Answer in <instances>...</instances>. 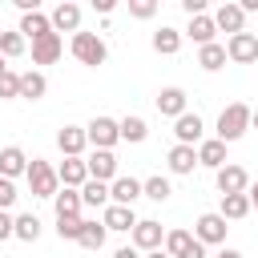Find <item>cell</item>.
I'll return each mask as SVG.
<instances>
[{"instance_id": "12", "label": "cell", "mask_w": 258, "mask_h": 258, "mask_svg": "<svg viewBox=\"0 0 258 258\" xmlns=\"http://www.w3.org/2000/svg\"><path fill=\"white\" fill-rule=\"evenodd\" d=\"M101 222H105V230H117V234H133V226L141 222L137 214H133V206H105V214H101Z\"/></svg>"}, {"instance_id": "20", "label": "cell", "mask_w": 258, "mask_h": 258, "mask_svg": "<svg viewBox=\"0 0 258 258\" xmlns=\"http://www.w3.org/2000/svg\"><path fill=\"white\" fill-rule=\"evenodd\" d=\"M16 32H20L24 40H40V36H48V32H52V20H48L44 12H24V16H20V24H16Z\"/></svg>"}, {"instance_id": "23", "label": "cell", "mask_w": 258, "mask_h": 258, "mask_svg": "<svg viewBox=\"0 0 258 258\" xmlns=\"http://www.w3.org/2000/svg\"><path fill=\"white\" fill-rule=\"evenodd\" d=\"M52 206H56V218H81V210H85L81 189H64V185H60V194L52 198Z\"/></svg>"}, {"instance_id": "38", "label": "cell", "mask_w": 258, "mask_h": 258, "mask_svg": "<svg viewBox=\"0 0 258 258\" xmlns=\"http://www.w3.org/2000/svg\"><path fill=\"white\" fill-rule=\"evenodd\" d=\"M157 12V4L153 0H129V16H137V20H149Z\"/></svg>"}, {"instance_id": "15", "label": "cell", "mask_w": 258, "mask_h": 258, "mask_svg": "<svg viewBox=\"0 0 258 258\" xmlns=\"http://www.w3.org/2000/svg\"><path fill=\"white\" fill-rule=\"evenodd\" d=\"M137 198H145V185H141L137 177H117V181L109 185V202H113V206H133Z\"/></svg>"}, {"instance_id": "21", "label": "cell", "mask_w": 258, "mask_h": 258, "mask_svg": "<svg viewBox=\"0 0 258 258\" xmlns=\"http://www.w3.org/2000/svg\"><path fill=\"white\" fill-rule=\"evenodd\" d=\"M198 165H206V169H222L226 165V141H218V137H210V141H202L198 145Z\"/></svg>"}, {"instance_id": "22", "label": "cell", "mask_w": 258, "mask_h": 258, "mask_svg": "<svg viewBox=\"0 0 258 258\" xmlns=\"http://www.w3.org/2000/svg\"><path fill=\"white\" fill-rule=\"evenodd\" d=\"M165 161H169V169H173V173H181V177H185V173H194V169H198V149H194V145H173Z\"/></svg>"}, {"instance_id": "5", "label": "cell", "mask_w": 258, "mask_h": 258, "mask_svg": "<svg viewBox=\"0 0 258 258\" xmlns=\"http://www.w3.org/2000/svg\"><path fill=\"white\" fill-rule=\"evenodd\" d=\"M85 133H89V145H93V149H113V145L121 141V121H113V117H93V121L85 125Z\"/></svg>"}, {"instance_id": "11", "label": "cell", "mask_w": 258, "mask_h": 258, "mask_svg": "<svg viewBox=\"0 0 258 258\" xmlns=\"http://www.w3.org/2000/svg\"><path fill=\"white\" fill-rule=\"evenodd\" d=\"M202 129H206V125H202V117H198V113H189V109H185V113H181V117L173 121L177 145H194V149H198V145L206 141V137H202Z\"/></svg>"}, {"instance_id": "44", "label": "cell", "mask_w": 258, "mask_h": 258, "mask_svg": "<svg viewBox=\"0 0 258 258\" xmlns=\"http://www.w3.org/2000/svg\"><path fill=\"white\" fill-rule=\"evenodd\" d=\"M246 198H250V206H254V210H258V181H254V185H250V189H246Z\"/></svg>"}, {"instance_id": "18", "label": "cell", "mask_w": 258, "mask_h": 258, "mask_svg": "<svg viewBox=\"0 0 258 258\" xmlns=\"http://www.w3.org/2000/svg\"><path fill=\"white\" fill-rule=\"evenodd\" d=\"M157 113L177 121V117L185 113V89H177V85H165V89L157 93Z\"/></svg>"}, {"instance_id": "2", "label": "cell", "mask_w": 258, "mask_h": 258, "mask_svg": "<svg viewBox=\"0 0 258 258\" xmlns=\"http://www.w3.org/2000/svg\"><path fill=\"white\" fill-rule=\"evenodd\" d=\"M24 181H28L32 198H56V194H60V177H56V169H52L44 157H32V161H28Z\"/></svg>"}, {"instance_id": "35", "label": "cell", "mask_w": 258, "mask_h": 258, "mask_svg": "<svg viewBox=\"0 0 258 258\" xmlns=\"http://www.w3.org/2000/svg\"><path fill=\"white\" fill-rule=\"evenodd\" d=\"M141 185H145V198H149V202H165V198L173 194L169 177H161V173H157V177H149V181H141Z\"/></svg>"}, {"instance_id": "34", "label": "cell", "mask_w": 258, "mask_h": 258, "mask_svg": "<svg viewBox=\"0 0 258 258\" xmlns=\"http://www.w3.org/2000/svg\"><path fill=\"white\" fill-rule=\"evenodd\" d=\"M28 48V40L20 36V32H0V56L4 60H12V56H20Z\"/></svg>"}, {"instance_id": "40", "label": "cell", "mask_w": 258, "mask_h": 258, "mask_svg": "<svg viewBox=\"0 0 258 258\" xmlns=\"http://www.w3.org/2000/svg\"><path fill=\"white\" fill-rule=\"evenodd\" d=\"M12 202H16V185H12L8 177H0V210H8Z\"/></svg>"}, {"instance_id": "24", "label": "cell", "mask_w": 258, "mask_h": 258, "mask_svg": "<svg viewBox=\"0 0 258 258\" xmlns=\"http://www.w3.org/2000/svg\"><path fill=\"white\" fill-rule=\"evenodd\" d=\"M194 246H198V238H194L189 230H169V234H165V246H161V250H165L169 258H185V254H189Z\"/></svg>"}, {"instance_id": "16", "label": "cell", "mask_w": 258, "mask_h": 258, "mask_svg": "<svg viewBox=\"0 0 258 258\" xmlns=\"http://www.w3.org/2000/svg\"><path fill=\"white\" fill-rule=\"evenodd\" d=\"M20 173H28V153L20 149V145H4L0 149V177H20Z\"/></svg>"}, {"instance_id": "42", "label": "cell", "mask_w": 258, "mask_h": 258, "mask_svg": "<svg viewBox=\"0 0 258 258\" xmlns=\"http://www.w3.org/2000/svg\"><path fill=\"white\" fill-rule=\"evenodd\" d=\"M93 8H97L101 16H109V12H113V0H93Z\"/></svg>"}, {"instance_id": "10", "label": "cell", "mask_w": 258, "mask_h": 258, "mask_svg": "<svg viewBox=\"0 0 258 258\" xmlns=\"http://www.w3.org/2000/svg\"><path fill=\"white\" fill-rule=\"evenodd\" d=\"M214 181H218V194L226 198V194H246L250 189V173L242 169V165H222L218 173H214Z\"/></svg>"}, {"instance_id": "39", "label": "cell", "mask_w": 258, "mask_h": 258, "mask_svg": "<svg viewBox=\"0 0 258 258\" xmlns=\"http://www.w3.org/2000/svg\"><path fill=\"white\" fill-rule=\"evenodd\" d=\"M4 238H16V218L8 214V210H0V242Z\"/></svg>"}, {"instance_id": "4", "label": "cell", "mask_w": 258, "mask_h": 258, "mask_svg": "<svg viewBox=\"0 0 258 258\" xmlns=\"http://www.w3.org/2000/svg\"><path fill=\"white\" fill-rule=\"evenodd\" d=\"M226 218L218 214V210H210V214H202L198 222H194V238L202 242V246H226Z\"/></svg>"}, {"instance_id": "17", "label": "cell", "mask_w": 258, "mask_h": 258, "mask_svg": "<svg viewBox=\"0 0 258 258\" xmlns=\"http://www.w3.org/2000/svg\"><path fill=\"white\" fill-rule=\"evenodd\" d=\"M60 52H64V40L56 32L32 40V64H52V60H60Z\"/></svg>"}, {"instance_id": "46", "label": "cell", "mask_w": 258, "mask_h": 258, "mask_svg": "<svg viewBox=\"0 0 258 258\" xmlns=\"http://www.w3.org/2000/svg\"><path fill=\"white\" fill-rule=\"evenodd\" d=\"M250 125H254V129H258V109H254V113H250Z\"/></svg>"}, {"instance_id": "19", "label": "cell", "mask_w": 258, "mask_h": 258, "mask_svg": "<svg viewBox=\"0 0 258 258\" xmlns=\"http://www.w3.org/2000/svg\"><path fill=\"white\" fill-rule=\"evenodd\" d=\"M56 145H60V153H64V157H81V153H85V145H89V133H85L81 125H64V129L56 133Z\"/></svg>"}, {"instance_id": "32", "label": "cell", "mask_w": 258, "mask_h": 258, "mask_svg": "<svg viewBox=\"0 0 258 258\" xmlns=\"http://www.w3.org/2000/svg\"><path fill=\"white\" fill-rule=\"evenodd\" d=\"M105 234H109V230H105V222H85V230H81V238H77V242H81L85 250H101V246H105Z\"/></svg>"}, {"instance_id": "13", "label": "cell", "mask_w": 258, "mask_h": 258, "mask_svg": "<svg viewBox=\"0 0 258 258\" xmlns=\"http://www.w3.org/2000/svg\"><path fill=\"white\" fill-rule=\"evenodd\" d=\"M214 24L222 28V32H230V36H238V32H246V12H242V4H234V0H226L218 12H214Z\"/></svg>"}, {"instance_id": "6", "label": "cell", "mask_w": 258, "mask_h": 258, "mask_svg": "<svg viewBox=\"0 0 258 258\" xmlns=\"http://www.w3.org/2000/svg\"><path fill=\"white\" fill-rule=\"evenodd\" d=\"M85 165H89V177L93 181H105V185H113L121 173H117V157H113V149H93L89 157H85Z\"/></svg>"}, {"instance_id": "26", "label": "cell", "mask_w": 258, "mask_h": 258, "mask_svg": "<svg viewBox=\"0 0 258 258\" xmlns=\"http://www.w3.org/2000/svg\"><path fill=\"white\" fill-rule=\"evenodd\" d=\"M44 93H48V81H44V73H36V69L20 73V97H24V101H40Z\"/></svg>"}, {"instance_id": "28", "label": "cell", "mask_w": 258, "mask_h": 258, "mask_svg": "<svg viewBox=\"0 0 258 258\" xmlns=\"http://www.w3.org/2000/svg\"><path fill=\"white\" fill-rule=\"evenodd\" d=\"M226 60H230V56H226V44H218V40H214V44H202V48H198V64H202L206 73H218V69L226 64Z\"/></svg>"}, {"instance_id": "30", "label": "cell", "mask_w": 258, "mask_h": 258, "mask_svg": "<svg viewBox=\"0 0 258 258\" xmlns=\"http://www.w3.org/2000/svg\"><path fill=\"white\" fill-rule=\"evenodd\" d=\"M81 202H85L89 210H101V206H109V185H105V181H93V177H89V181L81 185Z\"/></svg>"}, {"instance_id": "33", "label": "cell", "mask_w": 258, "mask_h": 258, "mask_svg": "<svg viewBox=\"0 0 258 258\" xmlns=\"http://www.w3.org/2000/svg\"><path fill=\"white\" fill-rule=\"evenodd\" d=\"M16 238L20 242H36L40 238V218L36 214H20L16 218Z\"/></svg>"}, {"instance_id": "27", "label": "cell", "mask_w": 258, "mask_h": 258, "mask_svg": "<svg viewBox=\"0 0 258 258\" xmlns=\"http://www.w3.org/2000/svg\"><path fill=\"white\" fill-rule=\"evenodd\" d=\"M181 48V32L177 28H169V24H161L157 32H153V52H161V56H173Z\"/></svg>"}, {"instance_id": "25", "label": "cell", "mask_w": 258, "mask_h": 258, "mask_svg": "<svg viewBox=\"0 0 258 258\" xmlns=\"http://www.w3.org/2000/svg\"><path fill=\"white\" fill-rule=\"evenodd\" d=\"M214 32H218V24H214V16H194L189 20V28H185V36L202 48V44H214Z\"/></svg>"}, {"instance_id": "37", "label": "cell", "mask_w": 258, "mask_h": 258, "mask_svg": "<svg viewBox=\"0 0 258 258\" xmlns=\"http://www.w3.org/2000/svg\"><path fill=\"white\" fill-rule=\"evenodd\" d=\"M16 97H20V73L8 69V73L0 77V101H16Z\"/></svg>"}, {"instance_id": "36", "label": "cell", "mask_w": 258, "mask_h": 258, "mask_svg": "<svg viewBox=\"0 0 258 258\" xmlns=\"http://www.w3.org/2000/svg\"><path fill=\"white\" fill-rule=\"evenodd\" d=\"M81 230H85V218H56V234H60L64 242H77Z\"/></svg>"}, {"instance_id": "7", "label": "cell", "mask_w": 258, "mask_h": 258, "mask_svg": "<svg viewBox=\"0 0 258 258\" xmlns=\"http://www.w3.org/2000/svg\"><path fill=\"white\" fill-rule=\"evenodd\" d=\"M133 246L137 250H145V254H153V250H161L165 246V230H161V222H153V218H141L137 226H133Z\"/></svg>"}, {"instance_id": "43", "label": "cell", "mask_w": 258, "mask_h": 258, "mask_svg": "<svg viewBox=\"0 0 258 258\" xmlns=\"http://www.w3.org/2000/svg\"><path fill=\"white\" fill-rule=\"evenodd\" d=\"M214 258H242V254H238V250H230V246H222V250H218Z\"/></svg>"}, {"instance_id": "41", "label": "cell", "mask_w": 258, "mask_h": 258, "mask_svg": "<svg viewBox=\"0 0 258 258\" xmlns=\"http://www.w3.org/2000/svg\"><path fill=\"white\" fill-rule=\"evenodd\" d=\"M113 258H141V250L129 242V246H121V250H113Z\"/></svg>"}, {"instance_id": "45", "label": "cell", "mask_w": 258, "mask_h": 258, "mask_svg": "<svg viewBox=\"0 0 258 258\" xmlns=\"http://www.w3.org/2000/svg\"><path fill=\"white\" fill-rule=\"evenodd\" d=\"M145 258H169V254H165V250H153V254H145Z\"/></svg>"}, {"instance_id": "47", "label": "cell", "mask_w": 258, "mask_h": 258, "mask_svg": "<svg viewBox=\"0 0 258 258\" xmlns=\"http://www.w3.org/2000/svg\"><path fill=\"white\" fill-rule=\"evenodd\" d=\"M4 73H8V64H4V56H0V77H4Z\"/></svg>"}, {"instance_id": "29", "label": "cell", "mask_w": 258, "mask_h": 258, "mask_svg": "<svg viewBox=\"0 0 258 258\" xmlns=\"http://www.w3.org/2000/svg\"><path fill=\"white\" fill-rule=\"evenodd\" d=\"M250 210H254V206H250V198H246V194H226V198H222V210H218V214H222L226 222H238V218H246Z\"/></svg>"}, {"instance_id": "9", "label": "cell", "mask_w": 258, "mask_h": 258, "mask_svg": "<svg viewBox=\"0 0 258 258\" xmlns=\"http://www.w3.org/2000/svg\"><path fill=\"white\" fill-rule=\"evenodd\" d=\"M48 20H52V32H56V36H60V32H73V36H77V32H81V8H77L73 0H60V4L48 12Z\"/></svg>"}, {"instance_id": "3", "label": "cell", "mask_w": 258, "mask_h": 258, "mask_svg": "<svg viewBox=\"0 0 258 258\" xmlns=\"http://www.w3.org/2000/svg\"><path fill=\"white\" fill-rule=\"evenodd\" d=\"M69 52H73L81 64H89V69L105 64V56H109V48H105V40H101L97 32H77V36L69 40Z\"/></svg>"}, {"instance_id": "8", "label": "cell", "mask_w": 258, "mask_h": 258, "mask_svg": "<svg viewBox=\"0 0 258 258\" xmlns=\"http://www.w3.org/2000/svg\"><path fill=\"white\" fill-rule=\"evenodd\" d=\"M226 56H230L234 64H254V60H258V36H254V32L230 36V40H226Z\"/></svg>"}, {"instance_id": "1", "label": "cell", "mask_w": 258, "mask_h": 258, "mask_svg": "<svg viewBox=\"0 0 258 258\" xmlns=\"http://www.w3.org/2000/svg\"><path fill=\"white\" fill-rule=\"evenodd\" d=\"M250 113H254L250 105L230 101V105L218 113V141H226V145H230V141H238V137L250 129Z\"/></svg>"}, {"instance_id": "31", "label": "cell", "mask_w": 258, "mask_h": 258, "mask_svg": "<svg viewBox=\"0 0 258 258\" xmlns=\"http://www.w3.org/2000/svg\"><path fill=\"white\" fill-rule=\"evenodd\" d=\"M149 137V125L141 121V117H121V141H129V145H141Z\"/></svg>"}, {"instance_id": "14", "label": "cell", "mask_w": 258, "mask_h": 258, "mask_svg": "<svg viewBox=\"0 0 258 258\" xmlns=\"http://www.w3.org/2000/svg\"><path fill=\"white\" fill-rule=\"evenodd\" d=\"M56 177H60L64 189H81V185L89 181V165H85V157H64V161L56 165Z\"/></svg>"}]
</instances>
